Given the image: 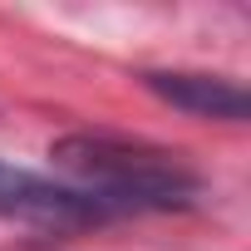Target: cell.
<instances>
[{"mask_svg":"<svg viewBox=\"0 0 251 251\" xmlns=\"http://www.w3.org/2000/svg\"><path fill=\"white\" fill-rule=\"evenodd\" d=\"M143 84H148V89H153L163 103H173V108H182V113H192V118L246 123V89H241L236 79H226V74L148 69V74H143Z\"/></svg>","mask_w":251,"mask_h":251,"instance_id":"3","label":"cell"},{"mask_svg":"<svg viewBox=\"0 0 251 251\" xmlns=\"http://www.w3.org/2000/svg\"><path fill=\"white\" fill-rule=\"evenodd\" d=\"M50 158L74 182V192L94 197L108 217H118V212H182L202 192V177L187 168L182 153L158 148L148 138L108 133V128L64 133L50 148Z\"/></svg>","mask_w":251,"mask_h":251,"instance_id":"1","label":"cell"},{"mask_svg":"<svg viewBox=\"0 0 251 251\" xmlns=\"http://www.w3.org/2000/svg\"><path fill=\"white\" fill-rule=\"evenodd\" d=\"M0 217L20 222V226H35V231H59V236L108 222V212L94 197H84L74 187H59L40 173L10 168V163H0Z\"/></svg>","mask_w":251,"mask_h":251,"instance_id":"2","label":"cell"}]
</instances>
